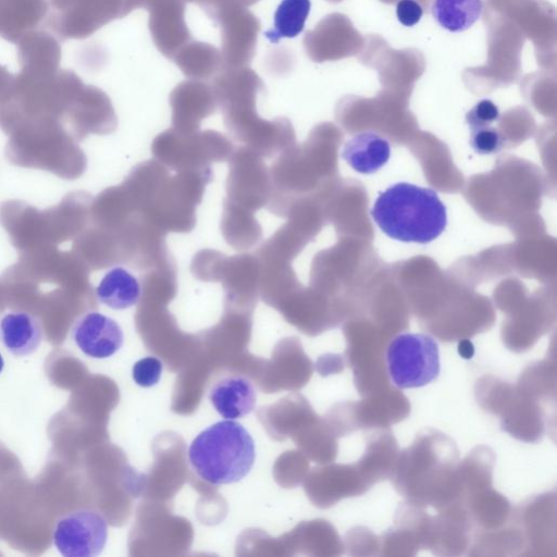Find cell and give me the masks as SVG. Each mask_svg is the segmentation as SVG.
Here are the masks:
<instances>
[{
  "instance_id": "obj_26",
  "label": "cell",
  "mask_w": 557,
  "mask_h": 557,
  "mask_svg": "<svg viewBox=\"0 0 557 557\" xmlns=\"http://www.w3.org/2000/svg\"><path fill=\"white\" fill-rule=\"evenodd\" d=\"M3 368H4V360H3V357L0 352V373L3 371Z\"/></svg>"
},
{
  "instance_id": "obj_7",
  "label": "cell",
  "mask_w": 557,
  "mask_h": 557,
  "mask_svg": "<svg viewBox=\"0 0 557 557\" xmlns=\"http://www.w3.org/2000/svg\"><path fill=\"white\" fill-rule=\"evenodd\" d=\"M227 161L225 199L252 212L267 207L271 178L262 157L245 146L235 149Z\"/></svg>"
},
{
  "instance_id": "obj_15",
  "label": "cell",
  "mask_w": 557,
  "mask_h": 557,
  "mask_svg": "<svg viewBox=\"0 0 557 557\" xmlns=\"http://www.w3.org/2000/svg\"><path fill=\"white\" fill-rule=\"evenodd\" d=\"M42 338L40 321L28 312H10L0 321V339L7 350L16 357L34 354Z\"/></svg>"
},
{
  "instance_id": "obj_9",
  "label": "cell",
  "mask_w": 557,
  "mask_h": 557,
  "mask_svg": "<svg viewBox=\"0 0 557 557\" xmlns=\"http://www.w3.org/2000/svg\"><path fill=\"white\" fill-rule=\"evenodd\" d=\"M107 540V520L91 509H78L61 517L53 532V544L64 557L98 556Z\"/></svg>"
},
{
  "instance_id": "obj_13",
  "label": "cell",
  "mask_w": 557,
  "mask_h": 557,
  "mask_svg": "<svg viewBox=\"0 0 557 557\" xmlns=\"http://www.w3.org/2000/svg\"><path fill=\"white\" fill-rule=\"evenodd\" d=\"M209 400L216 412L227 420L249 414L256 406L257 391L252 382L243 375H227L214 383Z\"/></svg>"
},
{
  "instance_id": "obj_16",
  "label": "cell",
  "mask_w": 557,
  "mask_h": 557,
  "mask_svg": "<svg viewBox=\"0 0 557 557\" xmlns=\"http://www.w3.org/2000/svg\"><path fill=\"white\" fill-rule=\"evenodd\" d=\"M225 242L236 250L255 247L262 238V228L255 212L224 200L220 223Z\"/></svg>"
},
{
  "instance_id": "obj_4",
  "label": "cell",
  "mask_w": 557,
  "mask_h": 557,
  "mask_svg": "<svg viewBox=\"0 0 557 557\" xmlns=\"http://www.w3.org/2000/svg\"><path fill=\"white\" fill-rule=\"evenodd\" d=\"M234 150L230 138L212 129L181 133L171 127L151 144L154 160L175 172L210 168L227 161Z\"/></svg>"
},
{
  "instance_id": "obj_19",
  "label": "cell",
  "mask_w": 557,
  "mask_h": 557,
  "mask_svg": "<svg viewBox=\"0 0 557 557\" xmlns=\"http://www.w3.org/2000/svg\"><path fill=\"white\" fill-rule=\"evenodd\" d=\"M483 10L482 0H433L431 13L437 24L451 33L470 28Z\"/></svg>"
},
{
  "instance_id": "obj_21",
  "label": "cell",
  "mask_w": 557,
  "mask_h": 557,
  "mask_svg": "<svg viewBox=\"0 0 557 557\" xmlns=\"http://www.w3.org/2000/svg\"><path fill=\"white\" fill-rule=\"evenodd\" d=\"M469 129V144L476 153L491 154L503 149L505 137L495 124L471 126Z\"/></svg>"
},
{
  "instance_id": "obj_3",
  "label": "cell",
  "mask_w": 557,
  "mask_h": 557,
  "mask_svg": "<svg viewBox=\"0 0 557 557\" xmlns=\"http://www.w3.org/2000/svg\"><path fill=\"white\" fill-rule=\"evenodd\" d=\"M255 458L250 433L240 423L227 419L201 431L188 448L193 470L213 485L240 481L251 470Z\"/></svg>"
},
{
  "instance_id": "obj_23",
  "label": "cell",
  "mask_w": 557,
  "mask_h": 557,
  "mask_svg": "<svg viewBox=\"0 0 557 557\" xmlns=\"http://www.w3.org/2000/svg\"><path fill=\"white\" fill-rule=\"evenodd\" d=\"M500 113L498 107L490 99H482L475 103L466 115V122L469 127L495 124L499 121Z\"/></svg>"
},
{
  "instance_id": "obj_2",
  "label": "cell",
  "mask_w": 557,
  "mask_h": 557,
  "mask_svg": "<svg viewBox=\"0 0 557 557\" xmlns=\"http://www.w3.org/2000/svg\"><path fill=\"white\" fill-rule=\"evenodd\" d=\"M370 213L384 234L405 243L428 244L447 225V210L437 193L406 182L381 193Z\"/></svg>"
},
{
  "instance_id": "obj_8",
  "label": "cell",
  "mask_w": 557,
  "mask_h": 557,
  "mask_svg": "<svg viewBox=\"0 0 557 557\" xmlns=\"http://www.w3.org/2000/svg\"><path fill=\"white\" fill-rule=\"evenodd\" d=\"M209 17L221 28L224 67L247 66L255 54L259 20L235 0L224 1Z\"/></svg>"
},
{
  "instance_id": "obj_14",
  "label": "cell",
  "mask_w": 557,
  "mask_h": 557,
  "mask_svg": "<svg viewBox=\"0 0 557 557\" xmlns=\"http://www.w3.org/2000/svg\"><path fill=\"white\" fill-rule=\"evenodd\" d=\"M341 156L356 172L373 174L387 163L391 145L376 133L362 132L344 144Z\"/></svg>"
},
{
  "instance_id": "obj_5",
  "label": "cell",
  "mask_w": 557,
  "mask_h": 557,
  "mask_svg": "<svg viewBox=\"0 0 557 557\" xmlns=\"http://www.w3.org/2000/svg\"><path fill=\"white\" fill-rule=\"evenodd\" d=\"M388 374L399 388L424 386L434 381L441 369L437 343L422 333H403L393 338L386 350Z\"/></svg>"
},
{
  "instance_id": "obj_17",
  "label": "cell",
  "mask_w": 557,
  "mask_h": 557,
  "mask_svg": "<svg viewBox=\"0 0 557 557\" xmlns=\"http://www.w3.org/2000/svg\"><path fill=\"white\" fill-rule=\"evenodd\" d=\"M96 296L101 304L111 309H127L140 300V282L126 269L114 267L101 278L96 288Z\"/></svg>"
},
{
  "instance_id": "obj_1",
  "label": "cell",
  "mask_w": 557,
  "mask_h": 557,
  "mask_svg": "<svg viewBox=\"0 0 557 557\" xmlns=\"http://www.w3.org/2000/svg\"><path fill=\"white\" fill-rule=\"evenodd\" d=\"M263 87L248 66L224 67L212 84L232 137L260 157L272 158L290 147L295 136L287 117L265 120L257 113L256 99Z\"/></svg>"
},
{
  "instance_id": "obj_12",
  "label": "cell",
  "mask_w": 557,
  "mask_h": 557,
  "mask_svg": "<svg viewBox=\"0 0 557 557\" xmlns=\"http://www.w3.org/2000/svg\"><path fill=\"white\" fill-rule=\"evenodd\" d=\"M72 337L83 354L95 359L113 356L123 345L120 324L100 312H88L76 320Z\"/></svg>"
},
{
  "instance_id": "obj_11",
  "label": "cell",
  "mask_w": 557,
  "mask_h": 557,
  "mask_svg": "<svg viewBox=\"0 0 557 557\" xmlns=\"http://www.w3.org/2000/svg\"><path fill=\"white\" fill-rule=\"evenodd\" d=\"M173 128L181 133L199 131L201 121L219 107L212 86L189 79L180 83L170 95Z\"/></svg>"
},
{
  "instance_id": "obj_20",
  "label": "cell",
  "mask_w": 557,
  "mask_h": 557,
  "mask_svg": "<svg viewBox=\"0 0 557 557\" xmlns=\"http://www.w3.org/2000/svg\"><path fill=\"white\" fill-rule=\"evenodd\" d=\"M310 7V0H282L274 14L273 27L264 36L273 44L296 37L304 30Z\"/></svg>"
},
{
  "instance_id": "obj_25",
  "label": "cell",
  "mask_w": 557,
  "mask_h": 557,
  "mask_svg": "<svg viewBox=\"0 0 557 557\" xmlns=\"http://www.w3.org/2000/svg\"><path fill=\"white\" fill-rule=\"evenodd\" d=\"M236 1L245 7H248V5L255 4L259 0H236Z\"/></svg>"
},
{
  "instance_id": "obj_6",
  "label": "cell",
  "mask_w": 557,
  "mask_h": 557,
  "mask_svg": "<svg viewBox=\"0 0 557 557\" xmlns=\"http://www.w3.org/2000/svg\"><path fill=\"white\" fill-rule=\"evenodd\" d=\"M200 281L220 282L231 300L256 297L260 282V262L256 255L226 256L212 249L198 251L190 264Z\"/></svg>"
},
{
  "instance_id": "obj_10",
  "label": "cell",
  "mask_w": 557,
  "mask_h": 557,
  "mask_svg": "<svg viewBox=\"0 0 557 557\" xmlns=\"http://www.w3.org/2000/svg\"><path fill=\"white\" fill-rule=\"evenodd\" d=\"M144 8L149 12V30L158 50L166 58L191 40L185 22L184 0H128V10Z\"/></svg>"
},
{
  "instance_id": "obj_18",
  "label": "cell",
  "mask_w": 557,
  "mask_h": 557,
  "mask_svg": "<svg viewBox=\"0 0 557 557\" xmlns=\"http://www.w3.org/2000/svg\"><path fill=\"white\" fill-rule=\"evenodd\" d=\"M172 59L186 77L196 81L215 76L224 67L221 51L200 41L189 40Z\"/></svg>"
},
{
  "instance_id": "obj_24",
  "label": "cell",
  "mask_w": 557,
  "mask_h": 557,
  "mask_svg": "<svg viewBox=\"0 0 557 557\" xmlns=\"http://www.w3.org/2000/svg\"><path fill=\"white\" fill-rule=\"evenodd\" d=\"M423 9L417 0H399L396 5L397 20L407 27L418 24Z\"/></svg>"
},
{
  "instance_id": "obj_22",
  "label": "cell",
  "mask_w": 557,
  "mask_h": 557,
  "mask_svg": "<svg viewBox=\"0 0 557 557\" xmlns=\"http://www.w3.org/2000/svg\"><path fill=\"white\" fill-rule=\"evenodd\" d=\"M162 371V361L154 356H147L134 363L132 376L137 385L151 387L160 381Z\"/></svg>"
}]
</instances>
